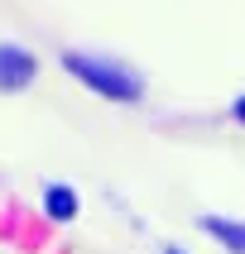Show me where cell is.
<instances>
[{"instance_id":"cell-1","label":"cell","mask_w":245,"mask_h":254,"mask_svg":"<svg viewBox=\"0 0 245 254\" xmlns=\"http://www.w3.org/2000/svg\"><path fill=\"white\" fill-rule=\"evenodd\" d=\"M68 63V72H77L91 91H101V96L111 101H140V77L125 67H115V63H106V58H86V53H68L63 58Z\"/></svg>"},{"instance_id":"cell-2","label":"cell","mask_w":245,"mask_h":254,"mask_svg":"<svg viewBox=\"0 0 245 254\" xmlns=\"http://www.w3.org/2000/svg\"><path fill=\"white\" fill-rule=\"evenodd\" d=\"M34 77V58L24 48H0V91H14Z\"/></svg>"},{"instance_id":"cell-3","label":"cell","mask_w":245,"mask_h":254,"mask_svg":"<svg viewBox=\"0 0 245 254\" xmlns=\"http://www.w3.org/2000/svg\"><path fill=\"white\" fill-rule=\"evenodd\" d=\"M202 230H207V235H216L226 250L245 254V226H236V221H221V216H202Z\"/></svg>"},{"instance_id":"cell-4","label":"cell","mask_w":245,"mask_h":254,"mask_svg":"<svg viewBox=\"0 0 245 254\" xmlns=\"http://www.w3.org/2000/svg\"><path fill=\"white\" fill-rule=\"evenodd\" d=\"M43 206H48L53 221H68V216H77V192H72V187H48Z\"/></svg>"},{"instance_id":"cell-5","label":"cell","mask_w":245,"mask_h":254,"mask_svg":"<svg viewBox=\"0 0 245 254\" xmlns=\"http://www.w3.org/2000/svg\"><path fill=\"white\" fill-rule=\"evenodd\" d=\"M236 120H245V96H241V101H236Z\"/></svg>"},{"instance_id":"cell-6","label":"cell","mask_w":245,"mask_h":254,"mask_svg":"<svg viewBox=\"0 0 245 254\" xmlns=\"http://www.w3.org/2000/svg\"><path fill=\"white\" fill-rule=\"evenodd\" d=\"M168 254H178V250H168Z\"/></svg>"}]
</instances>
